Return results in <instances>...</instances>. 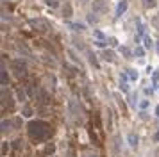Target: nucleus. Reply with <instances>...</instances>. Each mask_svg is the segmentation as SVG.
Returning <instances> with one entry per match:
<instances>
[{"instance_id": "obj_1", "label": "nucleus", "mask_w": 159, "mask_h": 157, "mask_svg": "<svg viewBox=\"0 0 159 157\" xmlns=\"http://www.w3.org/2000/svg\"><path fill=\"white\" fill-rule=\"evenodd\" d=\"M27 130H29V136L31 139L34 141H45V139H48V136L52 134V130H50V125L48 123H45V121H31L29 127H27Z\"/></svg>"}, {"instance_id": "obj_2", "label": "nucleus", "mask_w": 159, "mask_h": 157, "mask_svg": "<svg viewBox=\"0 0 159 157\" xmlns=\"http://www.w3.org/2000/svg\"><path fill=\"white\" fill-rule=\"evenodd\" d=\"M11 68L16 72L18 77H25V72H27V68H25V63L20 61V59H14L13 63H11Z\"/></svg>"}, {"instance_id": "obj_3", "label": "nucleus", "mask_w": 159, "mask_h": 157, "mask_svg": "<svg viewBox=\"0 0 159 157\" xmlns=\"http://www.w3.org/2000/svg\"><path fill=\"white\" fill-rule=\"evenodd\" d=\"M106 9H107L106 0H93V11L95 13H104Z\"/></svg>"}, {"instance_id": "obj_4", "label": "nucleus", "mask_w": 159, "mask_h": 157, "mask_svg": "<svg viewBox=\"0 0 159 157\" xmlns=\"http://www.w3.org/2000/svg\"><path fill=\"white\" fill-rule=\"evenodd\" d=\"M31 25L34 29H38V31H47L48 29V21L45 20H31Z\"/></svg>"}, {"instance_id": "obj_5", "label": "nucleus", "mask_w": 159, "mask_h": 157, "mask_svg": "<svg viewBox=\"0 0 159 157\" xmlns=\"http://www.w3.org/2000/svg\"><path fill=\"white\" fill-rule=\"evenodd\" d=\"M2 104L6 105L7 104V107H13V98H11V95L9 93H6V89H2Z\"/></svg>"}, {"instance_id": "obj_6", "label": "nucleus", "mask_w": 159, "mask_h": 157, "mask_svg": "<svg viewBox=\"0 0 159 157\" xmlns=\"http://www.w3.org/2000/svg\"><path fill=\"white\" fill-rule=\"evenodd\" d=\"M129 145H131L132 148L138 147V136H136L134 132H131V134H129Z\"/></svg>"}, {"instance_id": "obj_7", "label": "nucleus", "mask_w": 159, "mask_h": 157, "mask_svg": "<svg viewBox=\"0 0 159 157\" xmlns=\"http://www.w3.org/2000/svg\"><path fill=\"white\" fill-rule=\"evenodd\" d=\"M102 55H104V59L109 61V63H113V61H115V52H113V50H104Z\"/></svg>"}, {"instance_id": "obj_8", "label": "nucleus", "mask_w": 159, "mask_h": 157, "mask_svg": "<svg viewBox=\"0 0 159 157\" xmlns=\"http://www.w3.org/2000/svg\"><path fill=\"white\" fill-rule=\"evenodd\" d=\"M63 14H64V18H70L72 16V6L68 2L64 4V7H63Z\"/></svg>"}, {"instance_id": "obj_9", "label": "nucleus", "mask_w": 159, "mask_h": 157, "mask_svg": "<svg viewBox=\"0 0 159 157\" xmlns=\"http://www.w3.org/2000/svg\"><path fill=\"white\" fill-rule=\"evenodd\" d=\"M0 77H2V79H0V80H2V86H7V82H9V77H7V72H6L4 68H2V72H0Z\"/></svg>"}, {"instance_id": "obj_10", "label": "nucleus", "mask_w": 159, "mask_h": 157, "mask_svg": "<svg viewBox=\"0 0 159 157\" xmlns=\"http://www.w3.org/2000/svg\"><path fill=\"white\" fill-rule=\"evenodd\" d=\"M125 9H127V2H125V0H123V2H120V4H118V14H123V13H125Z\"/></svg>"}, {"instance_id": "obj_11", "label": "nucleus", "mask_w": 159, "mask_h": 157, "mask_svg": "<svg viewBox=\"0 0 159 157\" xmlns=\"http://www.w3.org/2000/svg\"><path fill=\"white\" fill-rule=\"evenodd\" d=\"M145 7H156V0H143Z\"/></svg>"}, {"instance_id": "obj_12", "label": "nucleus", "mask_w": 159, "mask_h": 157, "mask_svg": "<svg viewBox=\"0 0 159 157\" xmlns=\"http://www.w3.org/2000/svg\"><path fill=\"white\" fill-rule=\"evenodd\" d=\"M18 50H20V52H23V54H27V55L31 54V50H29V48H27L25 45H18Z\"/></svg>"}, {"instance_id": "obj_13", "label": "nucleus", "mask_w": 159, "mask_h": 157, "mask_svg": "<svg viewBox=\"0 0 159 157\" xmlns=\"http://www.w3.org/2000/svg\"><path fill=\"white\" fill-rule=\"evenodd\" d=\"M13 121H2V130H9V127Z\"/></svg>"}, {"instance_id": "obj_14", "label": "nucleus", "mask_w": 159, "mask_h": 157, "mask_svg": "<svg viewBox=\"0 0 159 157\" xmlns=\"http://www.w3.org/2000/svg\"><path fill=\"white\" fill-rule=\"evenodd\" d=\"M23 116H27V118L32 116V109H31V107H25V109H23Z\"/></svg>"}, {"instance_id": "obj_15", "label": "nucleus", "mask_w": 159, "mask_h": 157, "mask_svg": "<svg viewBox=\"0 0 159 157\" xmlns=\"http://www.w3.org/2000/svg\"><path fill=\"white\" fill-rule=\"evenodd\" d=\"M88 55H89V61H91V63L95 64V66H98V63H97V59H95V55H93L91 52H88Z\"/></svg>"}, {"instance_id": "obj_16", "label": "nucleus", "mask_w": 159, "mask_h": 157, "mask_svg": "<svg viewBox=\"0 0 159 157\" xmlns=\"http://www.w3.org/2000/svg\"><path fill=\"white\" fill-rule=\"evenodd\" d=\"M54 150H55V147H54V145H50V143H48V145H47V150H45V152H47V154H52Z\"/></svg>"}, {"instance_id": "obj_17", "label": "nucleus", "mask_w": 159, "mask_h": 157, "mask_svg": "<svg viewBox=\"0 0 159 157\" xmlns=\"http://www.w3.org/2000/svg\"><path fill=\"white\" fill-rule=\"evenodd\" d=\"M129 79H132V80H134V79H138V73H134V72H132V70H129Z\"/></svg>"}, {"instance_id": "obj_18", "label": "nucleus", "mask_w": 159, "mask_h": 157, "mask_svg": "<svg viewBox=\"0 0 159 157\" xmlns=\"http://www.w3.org/2000/svg\"><path fill=\"white\" fill-rule=\"evenodd\" d=\"M21 147H23V141H20V139H16V141H14V148L18 150V148H21Z\"/></svg>"}, {"instance_id": "obj_19", "label": "nucleus", "mask_w": 159, "mask_h": 157, "mask_svg": "<svg viewBox=\"0 0 159 157\" xmlns=\"http://www.w3.org/2000/svg\"><path fill=\"white\" fill-rule=\"evenodd\" d=\"M7 143H2V155H6V152H7Z\"/></svg>"}, {"instance_id": "obj_20", "label": "nucleus", "mask_w": 159, "mask_h": 157, "mask_svg": "<svg viewBox=\"0 0 159 157\" xmlns=\"http://www.w3.org/2000/svg\"><path fill=\"white\" fill-rule=\"evenodd\" d=\"M74 29H75V31H82V29H84V25H79V23H75Z\"/></svg>"}, {"instance_id": "obj_21", "label": "nucleus", "mask_w": 159, "mask_h": 157, "mask_svg": "<svg viewBox=\"0 0 159 157\" xmlns=\"http://www.w3.org/2000/svg\"><path fill=\"white\" fill-rule=\"evenodd\" d=\"M18 96H20V100H25V93L21 89H18Z\"/></svg>"}, {"instance_id": "obj_22", "label": "nucleus", "mask_w": 159, "mask_h": 157, "mask_svg": "<svg viewBox=\"0 0 159 157\" xmlns=\"http://www.w3.org/2000/svg\"><path fill=\"white\" fill-rule=\"evenodd\" d=\"M13 125H14V127H20L21 125V120H13Z\"/></svg>"}, {"instance_id": "obj_23", "label": "nucleus", "mask_w": 159, "mask_h": 157, "mask_svg": "<svg viewBox=\"0 0 159 157\" xmlns=\"http://www.w3.org/2000/svg\"><path fill=\"white\" fill-rule=\"evenodd\" d=\"M145 45H147L149 48H150V47H152V41H150V38H145Z\"/></svg>"}, {"instance_id": "obj_24", "label": "nucleus", "mask_w": 159, "mask_h": 157, "mask_svg": "<svg viewBox=\"0 0 159 157\" xmlns=\"http://www.w3.org/2000/svg\"><path fill=\"white\" fill-rule=\"evenodd\" d=\"M47 4H48V6H52V7L57 6V4H55V0H47Z\"/></svg>"}, {"instance_id": "obj_25", "label": "nucleus", "mask_w": 159, "mask_h": 157, "mask_svg": "<svg viewBox=\"0 0 159 157\" xmlns=\"http://www.w3.org/2000/svg\"><path fill=\"white\" fill-rule=\"evenodd\" d=\"M123 54H125L129 59H131V50H129V48H123Z\"/></svg>"}, {"instance_id": "obj_26", "label": "nucleus", "mask_w": 159, "mask_h": 157, "mask_svg": "<svg viewBox=\"0 0 159 157\" xmlns=\"http://www.w3.org/2000/svg\"><path fill=\"white\" fill-rule=\"evenodd\" d=\"M136 54H138V55H143V48H139L138 47V48H136Z\"/></svg>"}, {"instance_id": "obj_27", "label": "nucleus", "mask_w": 159, "mask_h": 157, "mask_svg": "<svg viewBox=\"0 0 159 157\" xmlns=\"http://www.w3.org/2000/svg\"><path fill=\"white\" fill-rule=\"evenodd\" d=\"M156 155H157V157H159V150H157V152H156Z\"/></svg>"}, {"instance_id": "obj_28", "label": "nucleus", "mask_w": 159, "mask_h": 157, "mask_svg": "<svg viewBox=\"0 0 159 157\" xmlns=\"http://www.w3.org/2000/svg\"><path fill=\"white\" fill-rule=\"evenodd\" d=\"M157 50H159V41H157Z\"/></svg>"}, {"instance_id": "obj_29", "label": "nucleus", "mask_w": 159, "mask_h": 157, "mask_svg": "<svg viewBox=\"0 0 159 157\" xmlns=\"http://www.w3.org/2000/svg\"><path fill=\"white\" fill-rule=\"evenodd\" d=\"M82 2H88V0H82Z\"/></svg>"}]
</instances>
